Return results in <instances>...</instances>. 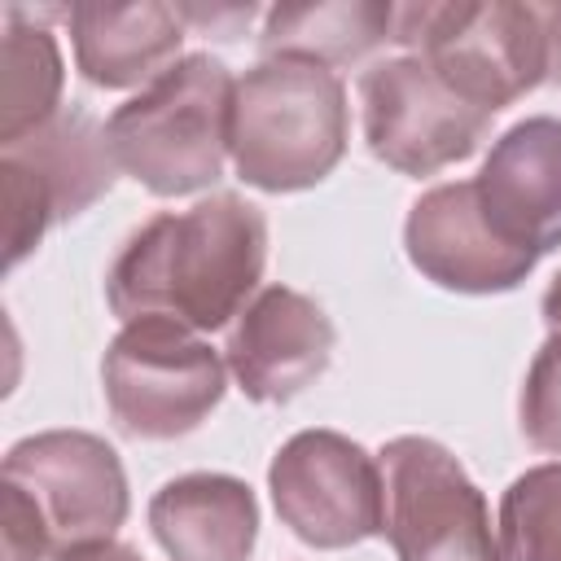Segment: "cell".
Masks as SVG:
<instances>
[{"label":"cell","mask_w":561,"mask_h":561,"mask_svg":"<svg viewBox=\"0 0 561 561\" xmlns=\"http://www.w3.org/2000/svg\"><path fill=\"white\" fill-rule=\"evenodd\" d=\"M267 263V219L237 193H210L188 210L145 219L105 276L110 311L131 320H175L193 333L224 329L259 294Z\"/></svg>","instance_id":"6da1fadb"},{"label":"cell","mask_w":561,"mask_h":561,"mask_svg":"<svg viewBox=\"0 0 561 561\" xmlns=\"http://www.w3.org/2000/svg\"><path fill=\"white\" fill-rule=\"evenodd\" d=\"M346 88L307 57H263L232 88L228 158L263 193L320 184L346 153Z\"/></svg>","instance_id":"7a4b0ae2"},{"label":"cell","mask_w":561,"mask_h":561,"mask_svg":"<svg viewBox=\"0 0 561 561\" xmlns=\"http://www.w3.org/2000/svg\"><path fill=\"white\" fill-rule=\"evenodd\" d=\"M232 88L237 79L210 53L180 57L110 114L114 167L158 197L210 188L228 158Z\"/></svg>","instance_id":"3957f363"},{"label":"cell","mask_w":561,"mask_h":561,"mask_svg":"<svg viewBox=\"0 0 561 561\" xmlns=\"http://www.w3.org/2000/svg\"><path fill=\"white\" fill-rule=\"evenodd\" d=\"M394 44L421 53L465 101L486 114L548 83V31L539 4H394Z\"/></svg>","instance_id":"277c9868"},{"label":"cell","mask_w":561,"mask_h":561,"mask_svg":"<svg viewBox=\"0 0 561 561\" xmlns=\"http://www.w3.org/2000/svg\"><path fill=\"white\" fill-rule=\"evenodd\" d=\"M228 364L175 320H131L101 359L110 416L131 438H180L224 399Z\"/></svg>","instance_id":"5b68a950"},{"label":"cell","mask_w":561,"mask_h":561,"mask_svg":"<svg viewBox=\"0 0 561 561\" xmlns=\"http://www.w3.org/2000/svg\"><path fill=\"white\" fill-rule=\"evenodd\" d=\"M386 539L399 561H508L465 465L434 438L403 434L377 456Z\"/></svg>","instance_id":"8992f818"},{"label":"cell","mask_w":561,"mask_h":561,"mask_svg":"<svg viewBox=\"0 0 561 561\" xmlns=\"http://www.w3.org/2000/svg\"><path fill=\"white\" fill-rule=\"evenodd\" d=\"M4 482L35 508L53 561L114 543L127 522V473L118 451L83 430H48L9 447Z\"/></svg>","instance_id":"52a82bcc"},{"label":"cell","mask_w":561,"mask_h":561,"mask_svg":"<svg viewBox=\"0 0 561 561\" xmlns=\"http://www.w3.org/2000/svg\"><path fill=\"white\" fill-rule=\"evenodd\" d=\"M4 263L18 267L53 224L75 219L114 184L105 127L83 110H61L39 131L0 145Z\"/></svg>","instance_id":"ba28073f"},{"label":"cell","mask_w":561,"mask_h":561,"mask_svg":"<svg viewBox=\"0 0 561 561\" xmlns=\"http://www.w3.org/2000/svg\"><path fill=\"white\" fill-rule=\"evenodd\" d=\"M359 105L373 158L403 175H434L469 158L491 131V114L465 101L421 53L368 66L359 75Z\"/></svg>","instance_id":"9c48e42d"},{"label":"cell","mask_w":561,"mask_h":561,"mask_svg":"<svg viewBox=\"0 0 561 561\" xmlns=\"http://www.w3.org/2000/svg\"><path fill=\"white\" fill-rule=\"evenodd\" d=\"M276 517L311 548H351L386 530L381 465L337 430L294 434L267 469Z\"/></svg>","instance_id":"30bf717a"},{"label":"cell","mask_w":561,"mask_h":561,"mask_svg":"<svg viewBox=\"0 0 561 561\" xmlns=\"http://www.w3.org/2000/svg\"><path fill=\"white\" fill-rule=\"evenodd\" d=\"M333 320L324 307L289 285H263L228 324L224 364L245 399L289 403L333 359Z\"/></svg>","instance_id":"8fae6325"},{"label":"cell","mask_w":561,"mask_h":561,"mask_svg":"<svg viewBox=\"0 0 561 561\" xmlns=\"http://www.w3.org/2000/svg\"><path fill=\"white\" fill-rule=\"evenodd\" d=\"M403 245L421 276L456 294L517 289L539 263L535 254L508 245L491 228L473 180H451V184H434L430 193H421L408 210Z\"/></svg>","instance_id":"7c38bea8"},{"label":"cell","mask_w":561,"mask_h":561,"mask_svg":"<svg viewBox=\"0 0 561 561\" xmlns=\"http://www.w3.org/2000/svg\"><path fill=\"white\" fill-rule=\"evenodd\" d=\"M491 228L543 259L561 245V118L535 114L513 123L473 175Z\"/></svg>","instance_id":"4fadbf2b"},{"label":"cell","mask_w":561,"mask_h":561,"mask_svg":"<svg viewBox=\"0 0 561 561\" xmlns=\"http://www.w3.org/2000/svg\"><path fill=\"white\" fill-rule=\"evenodd\" d=\"M149 530L171 561H245L259 539V500L232 473H184L153 491Z\"/></svg>","instance_id":"5bb4252c"},{"label":"cell","mask_w":561,"mask_h":561,"mask_svg":"<svg viewBox=\"0 0 561 561\" xmlns=\"http://www.w3.org/2000/svg\"><path fill=\"white\" fill-rule=\"evenodd\" d=\"M75 61L96 88L153 83L175 66L184 22L167 4H75L66 9Z\"/></svg>","instance_id":"9a60e30c"},{"label":"cell","mask_w":561,"mask_h":561,"mask_svg":"<svg viewBox=\"0 0 561 561\" xmlns=\"http://www.w3.org/2000/svg\"><path fill=\"white\" fill-rule=\"evenodd\" d=\"M394 35V4L381 0H320L276 4L263 18V57H307L320 66H346Z\"/></svg>","instance_id":"2e32d148"},{"label":"cell","mask_w":561,"mask_h":561,"mask_svg":"<svg viewBox=\"0 0 561 561\" xmlns=\"http://www.w3.org/2000/svg\"><path fill=\"white\" fill-rule=\"evenodd\" d=\"M61 101V53L53 31L26 22L22 9H4L0 44V145H13L57 118Z\"/></svg>","instance_id":"e0dca14e"},{"label":"cell","mask_w":561,"mask_h":561,"mask_svg":"<svg viewBox=\"0 0 561 561\" xmlns=\"http://www.w3.org/2000/svg\"><path fill=\"white\" fill-rule=\"evenodd\" d=\"M500 548L508 561H561V465H535L508 482Z\"/></svg>","instance_id":"ac0fdd59"},{"label":"cell","mask_w":561,"mask_h":561,"mask_svg":"<svg viewBox=\"0 0 561 561\" xmlns=\"http://www.w3.org/2000/svg\"><path fill=\"white\" fill-rule=\"evenodd\" d=\"M517 416H522V434L539 451L561 456V342L557 337H548L535 351L526 386H522Z\"/></svg>","instance_id":"d6986e66"},{"label":"cell","mask_w":561,"mask_h":561,"mask_svg":"<svg viewBox=\"0 0 561 561\" xmlns=\"http://www.w3.org/2000/svg\"><path fill=\"white\" fill-rule=\"evenodd\" d=\"M175 13H180V22L202 26V31H210L215 39H237L241 26H250V18H254L259 9H254V4H224V9H197V4H184V9H175Z\"/></svg>","instance_id":"ffe728a7"},{"label":"cell","mask_w":561,"mask_h":561,"mask_svg":"<svg viewBox=\"0 0 561 561\" xmlns=\"http://www.w3.org/2000/svg\"><path fill=\"white\" fill-rule=\"evenodd\" d=\"M543 31H548V57H552V75L548 83H561V4H539Z\"/></svg>","instance_id":"44dd1931"},{"label":"cell","mask_w":561,"mask_h":561,"mask_svg":"<svg viewBox=\"0 0 561 561\" xmlns=\"http://www.w3.org/2000/svg\"><path fill=\"white\" fill-rule=\"evenodd\" d=\"M543 324H548V337L561 342V272H557L552 285L543 289Z\"/></svg>","instance_id":"7402d4cb"},{"label":"cell","mask_w":561,"mask_h":561,"mask_svg":"<svg viewBox=\"0 0 561 561\" xmlns=\"http://www.w3.org/2000/svg\"><path fill=\"white\" fill-rule=\"evenodd\" d=\"M61 561H145L136 548H123V543H105V548H92V552H79V557H61Z\"/></svg>","instance_id":"603a6c76"}]
</instances>
